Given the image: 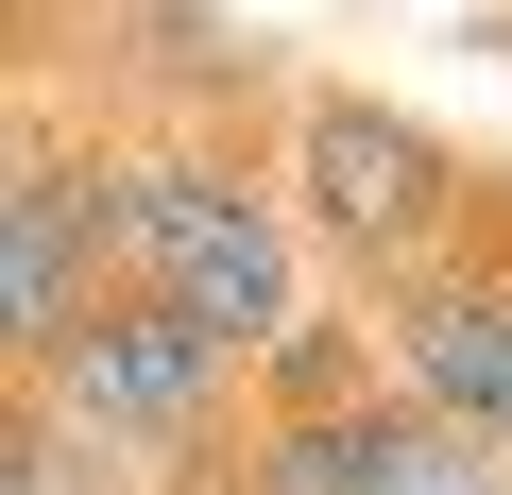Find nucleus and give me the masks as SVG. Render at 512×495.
Returning <instances> with one entry per match:
<instances>
[{
  "instance_id": "f257e3e1",
  "label": "nucleus",
  "mask_w": 512,
  "mask_h": 495,
  "mask_svg": "<svg viewBox=\"0 0 512 495\" xmlns=\"http://www.w3.org/2000/svg\"><path fill=\"white\" fill-rule=\"evenodd\" d=\"M103 239H120V291H154L222 359H274L325 308L308 205L274 154H239V120H103Z\"/></svg>"
},
{
  "instance_id": "f03ea898",
  "label": "nucleus",
  "mask_w": 512,
  "mask_h": 495,
  "mask_svg": "<svg viewBox=\"0 0 512 495\" xmlns=\"http://www.w3.org/2000/svg\"><path fill=\"white\" fill-rule=\"evenodd\" d=\"M291 205H308V257H342L359 291L512 257V171H478L444 120L376 103V86H291Z\"/></svg>"
},
{
  "instance_id": "7ed1b4c3",
  "label": "nucleus",
  "mask_w": 512,
  "mask_h": 495,
  "mask_svg": "<svg viewBox=\"0 0 512 495\" xmlns=\"http://www.w3.org/2000/svg\"><path fill=\"white\" fill-rule=\"evenodd\" d=\"M18 393H52L103 461H137L154 495H188V478H222L239 461V427H256V359H222L205 325H171L154 291H103L86 325H69V359L52 376H18Z\"/></svg>"
},
{
  "instance_id": "20e7f679",
  "label": "nucleus",
  "mask_w": 512,
  "mask_h": 495,
  "mask_svg": "<svg viewBox=\"0 0 512 495\" xmlns=\"http://www.w3.org/2000/svg\"><path fill=\"white\" fill-rule=\"evenodd\" d=\"M103 291H120V239H103V120H69V103L35 86V103H18V154H0V359L52 376Z\"/></svg>"
},
{
  "instance_id": "39448f33",
  "label": "nucleus",
  "mask_w": 512,
  "mask_h": 495,
  "mask_svg": "<svg viewBox=\"0 0 512 495\" xmlns=\"http://www.w3.org/2000/svg\"><path fill=\"white\" fill-rule=\"evenodd\" d=\"M376 342H393V393L410 410H444V427H478L512 461V257H461V274L376 291Z\"/></svg>"
},
{
  "instance_id": "423d86ee",
  "label": "nucleus",
  "mask_w": 512,
  "mask_h": 495,
  "mask_svg": "<svg viewBox=\"0 0 512 495\" xmlns=\"http://www.w3.org/2000/svg\"><path fill=\"white\" fill-rule=\"evenodd\" d=\"M0 495H154L137 461H103L52 393H18V410H0Z\"/></svg>"
}]
</instances>
